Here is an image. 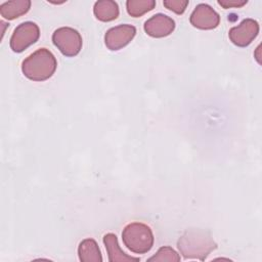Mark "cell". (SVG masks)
Segmentation results:
<instances>
[{
  "instance_id": "obj_1",
  "label": "cell",
  "mask_w": 262,
  "mask_h": 262,
  "mask_svg": "<svg viewBox=\"0 0 262 262\" xmlns=\"http://www.w3.org/2000/svg\"><path fill=\"white\" fill-rule=\"evenodd\" d=\"M177 248L184 259L204 261L217 248V244L208 230L190 228L179 237Z\"/></svg>"
},
{
  "instance_id": "obj_2",
  "label": "cell",
  "mask_w": 262,
  "mask_h": 262,
  "mask_svg": "<svg viewBox=\"0 0 262 262\" xmlns=\"http://www.w3.org/2000/svg\"><path fill=\"white\" fill-rule=\"evenodd\" d=\"M57 61L53 53L47 48H39L21 62V72L32 81H45L55 72Z\"/></svg>"
},
{
  "instance_id": "obj_3",
  "label": "cell",
  "mask_w": 262,
  "mask_h": 262,
  "mask_svg": "<svg viewBox=\"0 0 262 262\" xmlns=\"http://www.w3.org/2000/svg\"><path fill=\"white\" fill-rule=\"evenodd\" d=\"M122 241L126 248L136 254H144L154 246V234L150 227L141 222H131L122 231Z\"/></svg>"
},
{
  "instance_id": "obj_4",
  "label": "cell",
  "mask_w": 262,
  "mask_h": 262,
  "mask_svg": "<svg viewBox=\"0 0 262 262\" xmlns=\"http://www.w3.org/2000/svg\"><path fill=\"white\" fill-rule=\"evenodd\" d=\"M52 42L57 49L68 57L76 56L82 49V37L80 33L71 27H61L52 34Z\"/></svg>"
},
{
  "instance_id": "obj_5",
  "label": "cell",
  "mask_w": 262,
  "mask_h": 262,
  "mask_svg": "<svg viewBox=\"0 0 262 262\" xmlns=\"http://www.w3.org/2000/svg\"><path fill=\"white\" fill-rule=\"evenodd\" d=\"M40 37V29L33 21L19 24L10 37V48L16 53L23 52Z\"/></svg>"
},
{
  "instance_id": "obj_6",
  "label": "cell",
  "mask_w": 262,
  "mask_h": 262,
  "mask_svg": "<svg viewBox=\"0 0 262 262\" xmlns=\"http://www.w3.org/2000/svg\"><path fill=\"white\" fill-rule=\"evenodd\" d=\"M259 34V24L253 18H245L238 26L232 27L228 32L229 40L238 47L250 45Z\"/></svg>"
},
{
  "instance_id": "obj_7",
  "label": "cell",
  "mask_w": 262,
  "mask_h": 262,
  "mask_svg": "<svg viewBox=\"0 0 262 262\" xmlns=\"http://www.w3.org/2000/svg\"><path fill=\"white\" fill-rule=\"evenodd\" d=\"M136 34V28L132 25L123 24L108 29L104 35L105 46L112 50H120L128 45Z\"/></svg>"
},
{
  "instance_id": "obj_8",
  "label": "cell",
  "mask_w": 262,
  "mask_h": 262,
  "mask_svg": "<svg viewBox=\"0 0 262 262\" xmlns=\"http://www.w3.org/2000/svg\"><path fill=\"white\" fill-rule=\"evenodd\" d=\"M189 21L194 28L201 30H213L219 26L220 15L209 4L200 3L191 12Z\"/></svg>"
},
{
  "instance_id": "obj_9",
  "label": "cell",
  "mask_w": 262,
  "mask_h": 262,
  "mask_svg": "<svg viewBox=\"0 0 262 262\" xmlns=\"http://www.w3.org/2000/svg\"><path fill=\"white\" fill-rule=\"evenodd\" d=\"M143 28L148 36L163 38L169 36L174 31L175 21L172 17L164 13H157L144 23Z\"/></svg>"
},
{
  "instance_id": "obj_10",
  "label": "cell",
  "mask_w": 262,
  "mask_h": 262,
  "mask_svg": "<svg viewBox=\"0 0 262 262\" xmlns=\"http://www.w3.org/2000/svg\"><path fill=\"white\" fill-rule=\"evenodd\" d=\"M103 244L105 246L108 261L110 262H138L140 258L131 257L127 255L119 246L117 235L115 233L108 232L103 235Z\"/></svg>"
},
{
  "instance_id": "obj_11",
  "label": "cell",
  "mask_w": 262,
  "mask_h": 262,
  "mask_svg": "<svg viewBox=\"0 0 262 262\" xmlns=\"http://www.w3.org/2000/svg\"><path fill=\"white\" fill-rule=\"evenodd\" d=\"M31 7L30 0H14L6 1L0 5V14L8 20L15 19L23 14H26Z\"/></svg>"
},
{
  "instance_id": "obj_12",
  "label": "cell",
  "mask_w": 262,
  "mask_h": 262,
  "mask_svg": "<svg viewBox=\"0 0 262 262\" xmlns=\"http://www.w3.org/2000/svg\"><path fill=\"white\" fill-rule=\"evenodd\" d=\"M118 3L113 0L96 1L93 6V13L100 21H112L119 16Z\"/></svg>"
},
{
  "instance_id": "obj_13",
  "label": "cell",
  "mask_w": 262,
  "mask_h": 262,
  "mask_svg": "<svg viewBox=\"0 0 262 262\" xmlns=\"http://www.w3.org/2000/svg\"><path fill=\"white\" fill-rule=\"evenodd\" d=\"M78 256L82 262H101L102 256L100 249L93 238L83 239L78 247Z\"/></svg>"
},
{
  "instance_id": "obj_14",
  "label": "cell",
  "mask_w": 262,
  "mask_h": 262,
  "mask_svg": "<svg viewBox=\"0 0 262 262\" xmlns=\"http://www.w3.org/2000/svg\"><path fill=\"white\" fill-rule=\"evenodd\" d=\"M156 6L155 0H127V12L133 17H139L144 13L152 10Z\"/></svg>"
},
{
  "instance_id": "obj_15",
  "label": "cell",
  "mask_w": 262,
  "mask_h": 262,
  "mask_svg": "<svg viewBox=\"0 0 262 262\" xmlns=\"http://www.w3.org/2000/svg\"><path fill=\"white\" fill-rule=\"evenodd\" d=\"M147 261H157V262H163V261H169V262H179L180 256L177 254V252L172 249L171 247H162L158 250L156 255L148 258Z\"/></svg>"
},
{
  "instance_id": "obj_16",
  "label": "cell",
  "mask_w": 262,
  "mask_h": 262,
  "mask_svg": "<svg viewBox=\"0 0 262 262\" xmlns=\"http://www.w3.org/2000/svg\"><path fill=\"white\" fill-rule=\"evenodd\" d=\"M163 4L166 8H168L169 10L175 12L176 14H182L187 5H188V1H182V0H165L163 1Z\"/></svg>"
},
{
  "instance_id": "obj_17",
  "label": "cell",
  "mask_w": 262,
  "mask_h": 262,
  "mask_svg": "<svg viewBox=\"0 0 262 262\" xmlns=\"http://www.w3.org/2000/svg\"><path fill=\"white\" fill-rule=\"evenodd\" d=\"M248 3V0H218V4L223 8H237Z\"/></svg>"
}]
</instances>
